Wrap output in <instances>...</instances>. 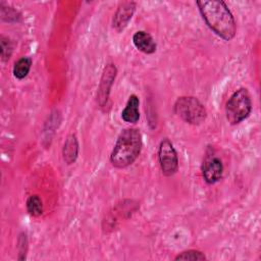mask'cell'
I'll list each match as a JSON object with an SVG mask.
<instances>
[{"label": "cell", "mask_w": 261, "mask_h": 261, "mask_svg": "<svg viewBox=\"0 0 261 261\" xmlns=\"http://www.w3.org/2000/svg\"><path fill=\"white\" fill-rule=\"evenodd\" d=\"M252 111L251 96L246 88H240L229 97L225 105L227 121L231 124H239L245 120Z\"/></svg>", "instance_id": "3957f363"}, {"label": "cell", "mask_w": 261, "mask_h": 261, "mask_svg": "<svg viewBox=\"0 0 261 261\" xmlns=\"http://www.w3.org/2000/svg\"><path fill=\"white\" fill-rule=\"evenodd\" d=\"M6 15H8V17L5 19L6 21H17V17H19V14L16 10H14L9 6L4 7L3 3L1 2V16L4 19Z\"/></svg>", "instance_id": "2e32d148"}, {"label": "cell", "mask_w": 261, "mask_h": 261, "mask_svg": "<svg viewBox=\"0 0 261 261\" xmlns=\"http://www.w3.org/2000/svg\"><path fill=\"white\" fill-rule=\"evenodd\" d=\"M143 146L141 132L127 127L120 132L110 154V162L116 168H125L139 157Z\"/></svg>", "instance_id": "7a4b0ae2"}, {"label": "cell", "mask_w": 261, "mask_h": 261, "mask_svg": "<svg viewBox=\"0 0 261 261\" xmlns=\"http://www.w3.org/2000/svg\"><path fill=\"white\" fill-rule=\"evenodd\" d=\"M158 160L161 171L165 176H172L178 169V157L173 144L163 139L158 147Z\"/></svg>", "instance_id": "5b68a950"}, {"label": "cell", "mask_w": 261, "mask_h": 261, "mask_svg": "<svg viewBox=\"0 0 261 261\" xmlns=\"http://www.w3.org/2000/svg\"><path fill=\"white\" fill-rule=\"evenodd\" d=\"M133 43L139 51L145 54H153L157 48L152 36L145 31L136 32L133 36Z\"/></svg>", "instance_id": "9c48e42d"}, {"label": "cell", "mask_w": 261, "mask_h": 261, "mask_svg": "<svg viewBox=\"0 0 261 261\" xmlns=\"http://www.w3.org/2000/svg\"><path fill=\"white\" fill-rule=\"evenodd\" d=\"M32 62L33 61H32L31 57H21V58H19L14 63L13 68H12V73H13L14 77L17 79V80L24 79L31 70Z\"/></svg>", "instance_id": "7c38bea8"}, {"label": "cell", "mask_w": 261, "mask_h": 261, "mask_svg": "<svg viewBox=\"0 0 261 261\" xmlns=\"http://www.w3.org/2000/svg\"><path fill=\"white\" fill-rule=\"evenodd\" d=\"M12 43L9 38L5 36L0 37V54L2 61H8L12 54Z\"/></svg>", "instance_id": "9a60e30c"}, {"label": "cell", "mask_w": 261, "mask_h": 261, "mask_svg": "<svg viewBox=\"0 0 261 261\" xmlns=\"http://www.w3.org/2000/svg\"><path fill=\"white\" fill-rule=\"evenodd\" d=\"M79 155V142L75 135H69L63 145L62 156L66 164H72L75 162Z\"/></svg>", "instance_id": "8fae6325"}, {"label": "cell", "mask_w": 261, "mask_h": 261, "mask_svg": "<svg viewBox=\"0 0 261 261\" xmlns=\"http://www.w3.org/2000/svg\"><path fill=\"white\" fill-rule=\"evenodd\" d=\"M174 260L202 261V260H206V256H205V254L203 252H201L199 250L190 249V250H186V251L179 253L177 256H175Z\"/></svg>", "instance_id": "5bb4252c"}, {"label": "cell", "mask_w": 261, "mask_h": 261, "mask_svg": "<svg viewBox=\"0 0 261 261\" xmlns=\"http://www.w3.org/2000/svg\"><path fill=\"white\" fill-rule=\"evenodd\" d=\"M135 10H136V2L134 1L120 2L113 16V20H112L113 29L118 33L122 32L128 24L129 20L132 19L135 13Z\"/></svg>", "instance_id": "52a82bcc"}, {"label": "cell", "mask_w": 261, "mask_h": 261, "mask_svg": "<svg viewBox=\"0 0 261 261\" xmlns=\"http://www.w3.org/2000/svg\"><path fill=\"white\" fill-rule=\"evenodd\" d=\"M173 110L184 121L193 125L202 123L207 116L204 105L193 96H182L177 98Z\"/></svg>", "instance_id": "277c9868"}, {"label": "cell", "mask_w": 261, "mask_h": 261, "mask_svg": "<svg viewBox=\"0 0 261 261\" xmlns=\"http://www.w3.org/2000/svg\"><path fill=\"white\" fill-rule=\"evenodd\" d=\"M196 3L202 18L213 33L225 41L234 38L237 33L236 21L224 1L201 0Z\"/></svg>", "instance_id": "6da1fadb"}, {"label": "cell", "mask_w": 261, "mask_h": 261, "mask_svg": "<svg viewBox=\"0 0 261 261\" xmlns=\"http://www.w3.org/2000/svg\"><path fill=\"white\" fill-rule=\"evenodd\" d=\"M203 178L208 185L217 182L223 173V164L218 157H212L205 161L203 168Z\"/></svg>", "instance_id": "ba28073f"}, {"label": "cell", "mask_w": 261, "mask_h": 261, "mask_svg": "<svg viewBox=\"0 0 261 261\" xmlns=\"http://www.w3.org/2000/svg\"><path fill=\"white\" fill-rule=\"evenodd\" d=\"M117 69L114 64L109 63L104 67L102 72V76L100 80L98 93H97V101L101 108H104L108 104L110 89L113 85V82L116 77Z\"/></svg>", "instance_id": "8992f818"}, {"label": "cell", "mask_w": 261, "mask_h": 261, "mask_svg": "<svg viewBox=\"0 0 261 261\" xmlns=\"http://www.w3.org/2000/svg\"><path fill=\"white\" fill-rule=\"evenodd\" d=\"M27 211L30 215L38 217L43 213V202L38 195H32L28 198L27 203Z\"/></svg>", "instance_id": "4fadbf2b"}, {"label": "cell", "mask_w": 261, "mask_h": 261, "mask_svg": "<svg viewBox=\"0 0 261 261\" xmlns=\"http://www.w3.org/2000/svg\"><path fill=\"white\" fill-rule=\"evenodd\" d=\"M140 101L137 95L133 94L128 97V100L125 104V107L121 111V118L123 121L127 123H136L140 119V111H139Z\"/></svg>", "instance_id": "30bf717a"}]
</instances>
